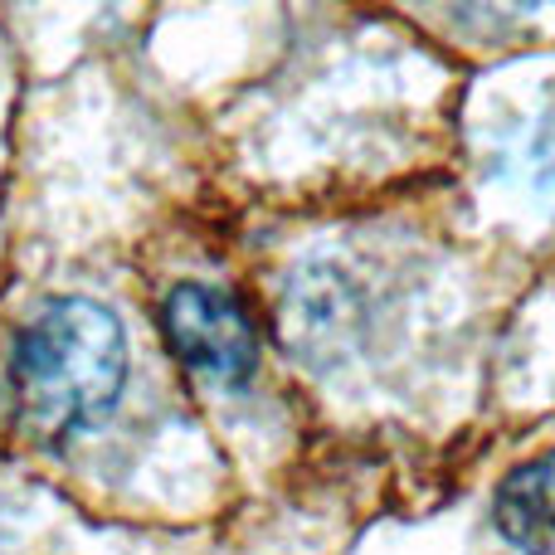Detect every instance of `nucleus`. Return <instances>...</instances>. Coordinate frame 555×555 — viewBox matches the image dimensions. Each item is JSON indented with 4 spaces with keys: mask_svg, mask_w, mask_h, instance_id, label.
<instances>
[{
    "mask_svg": "<svg viewBox=\"0 0 555 555\" xmlns=\"http://www.w3.org/2000/svg\"><path fill=\"white\" fill-rule=\"evenodd\" d=\"M482 10H498V15H527V10H541L551 0H478Z\"/></svg>",
    "mask_w": 555,
    "mask_h": 555,
    "instance_id": "obj_4",
    "label": "nucleus"
},
{
    "mask_svg": "<svg viewBox=\"0 0 555 555\" xmlns=\"http://www.w3.org/2000/svg\"><path fill=\"white\" fill-rule=\"evenodd\" d=\"M162 332L176 361L215 385H249L259 371V332L240 312L234 297L205 283L171 287L162 307Z\"/></svg>",
    "mask_w": 555,
    "mask_h": 555,
    "instance_id": "obj_2",
    "label": "nucleus"
},
{
    "mask_svg": "<svg viewBox=\"0 0 555 555\" xmlns=\"http://www.w3.org/2000/svg\"><path fill=\"white\" fill-rule=\"evenodd\" d=\"M492 521L507 537V546L555 555V449L507 473L492 502Z\"/></svg>",
    "mask_w": 555,
    "mask_h": 555,
    "instance_id": "obj_3",
    "label": "nucleus"
},
{
    "mask_svg": "<svg viewBox=\"0 0 555 555\" xmlns=\"http://www.w3.org/2000/svg\"><path fill=\"white\" fill-rule=\"evenodd\" d=\"M127 385V332L93 297L49 302L15 341L20 414L44 439L98 429Z\"/></svg>",
    "mask_w": 555,
    "mask_h": 555,
    "instance_id": "obj_1",
    "label": "nucleus"
}]
</instances>
